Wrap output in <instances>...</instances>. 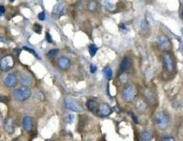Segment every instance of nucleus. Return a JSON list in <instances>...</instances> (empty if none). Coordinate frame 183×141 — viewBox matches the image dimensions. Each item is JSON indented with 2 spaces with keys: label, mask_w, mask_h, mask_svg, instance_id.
Masks as SVG:
<instances>
[{
  "label": "nucleus",
  "mask_w": 183,
  "mask_h": 141,
  "mask_svg": "<svg viewBox=\"0 0 183 141\" xmlns=\"http://www.w3.org/2000/svg\"><path fill=\"white\" fill-rule=\"evenodd\" d=\"M33 29L34 31L37 34H41L42 31V27L39 24H38L37 23L33 25Z\"/></svg>",
  "instance_id": "nucleus-19"
},
{
  "label": "nucleus",
  "mask_w": 183,
  "mask_h": 141,
  "mask_svg": "<svg viewBox=\"0 0 183 141\" xmlns=\"http://www.w3.org/2000/svg\"><path fill=\"white\" fill-rule=\"evenodd\" d=\"M112 113V109L106 103H102L100 105L98 110V114L101 117L108 116Z\"/></svg>",
  "instance_id": "nucleus-7"
},
{
  "label": "nucleus",
  "mask_w": 183,
  "mask_h": 141,
  "mask_svg": "<svg viewBox=\"0 0 183 141\" xmlns=\"http://www.w3.org/2000/svg\"><path fill=\"white\" fill-rule=\"evenodd\" d=\"M104 73L106 78L108 80H110L112 78V71L110 67H106L104 69Z\"/></svg>",
  "instance_id": "nucleus-17"
},
{
  "label": "nucleus",
  "mask_w": 183,
  "mask_h": 141,
  "mask_svg": "<svg viewBox=\"0 0 183 141\" xmlns=\"http://www.w3.org/2000/svg\"><path fill=\"white\" fill-rule=\"evenodd\" d=\"M157 42L158 47L161 49L163 50H169L170 49V42L165 36H161L158 37Z\"/></svg>",
  "instance_id": "nucleus-6"
},
{
  "label": "nucleus",
  "mask_w": 183,
  "mask_h": 141,
  "mask_svg": "<svg viewBox=\"0 0 183 141\" xmlns=\"http://www.w3.org/2000/svg\"><path fill=\"white\" fill-rule=\"evenodd\" d=\"M96 70H97V67H96L95 64H92L90 65V72L91 73H92V74L95 73Z\"/></svg>",
  "instance_id": "nucleus-22"
},
{
  "label": "nucleus",
  "mask_w": 183,
  "mask_h": 141,
  "mask_svg": "<svg viewBox=\"0 0 183 141\" xmlns=\"http://www.w3.org/2000/svg\"><path fill=\"white\" fill-rule=\"evenodd\" d=\"M4 84L8 88L15 87L17 84V78L16 75L13 73L8 75L4 80Z\"/></svg>",
  "instance_id": "nucleus-8"
},
{
  "label": "nucleus",
  "mask_w": 183,
  "mask_h": 141,
  "mask_svg": "<svg viewBox=\"0 0 183 141\" xmlns=\"http://www.w3.org/2000/svg\"><path fill=\"white\" fill-rule=\"evenodd\" d=\"M64 103L67 108L73 112H80L83 111V108L80 105L69 97L65 99Z\"/></svg>",
  "instance_id": "nucleus-5"
},
{
  "label": "nucleus",
  "mask_w": 183,
  "mask_h": 141,
  "mask_svg": "<svg viewBox=\"0 0 183 141\" xmlns=\"http://www.w3.org/2000/svg\"><path fill=\"white\" fill-rule=\"evenodd\" d=\"M4 128L9 134H13L15 132V123L12 118H9L6 119L4 122Z\"/></svg>",
  "instance_id": "nucleus-11"
},
{
  "label": "nucleus",
  "mask_w": 183,
  "mask_h": 141,
  "mask_svg": "<svg viewBox=\"0 0 183 141\" xmlns=\"http://www.w3.org/2000/svg\"><path fill=\"white\" fill-rule=\"evenodd\" d=\"M46 38L47 41L48 42V43H52V42H53L52 38H51V37L50 34L48 32L46 33Z\"/></svg>",
  "instance_id": "nucleus-27"
},
{
  "label": "nucleus",
  "mask_w": 183,
  "mask_h": 141,
  "mask_svg": "<svg viewBox=\"0 0 183 141\" xmlns=\"http://www.w3.org/2000/svg\"><path fill=\"white\" fill-rule=\"evenodd\" d=\"M71 65V61L65 56H62L58 59V65L62 70H67Z\"/></svg>",
  "instance_id": "nucleus-9"
},
{
  "label": "nucleus",
  "mask_w": 183,
  "mask_h": 141,
  "mask_svg": "<svg viewBox=\"0 0 183 141\" xmlns=\"http://www.w3.org/2000/svg\"><path fill=\"white\" fill-rule=\"evenodd\" d=\"M74 118H75L73 114H70L67 116V120H68L69 123V124H72L73 122Z\"/></svg>",
  "instance_id": "nucleus-26"
},
{
  "label": "nucleus",
  "mask_w": 183,
  "mask_h": 141,
  "mask_svg": "<svg viewBox=\"0 0 183 141\" xmlns=\"http://www.w3.org/2000/svg\"><path fill=\"white\" fill-rule=\"evenodd\" d=\"M23 49H24V50H26V51H27L29 52L30 53L33 54L35 57H37V58H39V56L37 55V53H36V52H35V51H34V50L33 49L29 48V47H26V46H24V47H23Z\"/></svg>",
  "instance_id": "nucleus-20"
},
{
  "label": "nucleus",
  "mask_w": 183,
  "mask_h": 141,
  "mask_svg": "<svg viewBox=\"0 0 183 141\" xmlns=\"http://www.w3.org/2000/svg\"><path fill=\"white\" fill-rule=\"evenodd\" d=\"M182 34H183V29L182 30Z\"/></svg>",
  "instance_id": "nucleus-32"
},
{
  "label": "nucleus",
  "mask_w": 183,
  "mask_h": 141,
  "mask_svg": "<svg viewBox=\"0 0 183 141\" xmlns=\"http://www.w3.org/2000/svg\"><path fill=\"white\" fill-rule=\"evenodd\" d=\"M9 102L8 98L5 96L0 95V102L7 103Z\"/></svg>",
  "instance_id": "nucleus-25"
},
{
  "label": "nucleus",
  "mask_w": 183,
  "mask_h": 141,
  "mask_svg": "<svg viewBox=\"0 0 183 141\" xmlns=\"http://www.w3.org/2000/svg\"><path fill=\"white\" fill-rule=\"evenodd\" d=\"M32 95V91L26 87H23L15 90L13 93L15 99L18 101H24L28 99Z\"/></svg>",
  "instance_id": "nucleus-2"
},
{
  "label": "nucleus",
  "mask_w": 183,
  "mask_h": 141,
  "mask_svg": "<svg viewBox=\"0 0 183 141\" xmlns=\"http://www.w3.org/2000/svg\"><path fill=\"white\" fill-rule=\"evenodd\" d=\"M182 16H183V11H182Z\"/></svg>",
  "instance_id": "nucleus-33"
},
{
  "label": "nucleus",
  "mask_w": 183,
  "mask_h": 141,
  "mask_svg": "<svg viewBox=\"0 0 183 141\" xmlns=\"http://www.w3.org/2000/svg\"><path fill=\"white\" fill-rule=\"evenodd\" d=\"M5 12V9L4 7V6H0V16H2L4 15V13Z\"/></svg>",
  "instance_id": "nucleus-29"
},
{
  "label": "nucleus",
  "mask_w": 183,
  "mask_h": 141,
  "mask_svg": "<svg viewBox=\"0 0 183 141\" xmlns=\"http://www.w3.org/2000/svg\"><path fill=\"white\" fill-rule=\"evenodd\" d=\"M154 122L158 128L164 130L169 126L170 118L166 112H158L154 117Z\"/></svg>",
  "instance_id": "nucleus-1"
},
{
  "label": "nucleus",
  "mask_w": 183,
  "mask_h": 141,
  "mask_svg": "<svg viewBox=\"0 0 183 141\" xmlns=\"http://www.w3.org/2000/svg\"><path fill=\"white\" fill-rule=\"evenodd\" d=\"M120 28H121V29H126V27L125 26V25H124V24H123V23H122L121 25H120Z\"/></svg>",
  "instance_id": "nucleus-30"
},
{
  "label": "nucleus",
  "mask_w": 183,
  "mask_h": 141,
  "mask_svg": "<svg viewBox=\"0 0 183 141\" xmlns=\"http://www.w3.org/2000/svg\"><path fill=\"white\" fill-rule=\"evenodd\" d=\"M163 62L167 71L169 73H171L174 70V63L170 56L168 54H165L163 56Z\"/></svg>",
  "instance_id": "nucleus-10"
},
{
  "label": "nucleus",
  "mask_w": 183,
  "mask_h": 141,
  "mask_svg": "<svg viewBox=\"0 0 183 141\" xmlns=\"http://www.w3.org/2000/svg\"><path fill=\"white\" fill-rule=\"evenodd\" d=\"M140 138L142 141H152L153 136L150 132L145 130L142 133Z\"/></svg>",
  "instance_id": "nucleus-15"
},
{
  "label": "nucleus",
  "mask_w": 183,
  "mask_h": 141,
  "mask_svg": "<svg viewBox=\"0 0 183 141\" xmlns=\"http://www.w3.org/2000/svg\"><path fill=\"white\" fill-rule=\"evenodd\" d=\"M132 65V61L129 57H125L122 61L120 65V71L121 73H123L128 70Z\"/></svg>",
  "instance_id": "nucleus-12"
},
{
  "label": "nucleus",
  "mask_w": 183,
  "mask_h": 141,
  "mask_svg": "<svg viewBox=\"0 0 183 141\" xmlns=\"http://www.w3.org/2000/svg\"><path fill=\"white\" fill-rule=\"evenodd\" d=\"M45 18H46V15H45V13L44 12L40 13L38 15V18L40 21H44L45 19Z\"/></svg>",
  "instance_id": "nucleus-24"
},
{
  "label": "nucleus",
  "mask_w": 183,
  "mask_h": 141,
  "mask_svg": "<svg viewBox=\"0 0 183 141\" xmlns=\"http://www.w3.org/2000/svg\"><path fill=\"white\" fill-rule=\"evenodd\" d=\"M121 82H123V83H125L126 82V81H127V77H126V75H124V74H122L121 76Z\"/></svg>",
  "instance_id": "nucleus-28"
},
{
  "label": "nucleus",
  "mask_w": 183,
  "mask_h": 141,
  "mask_svg": "<svg viewBox=\"0 0 183 141\" xmlns=\"http://www.w3.org/2000/svg\"><path fill=\"white\" fill-rule=\"evenodd\" d=\"M136 89L132 85L126 86L122 92V97L124 100L127 102H132L136 96Z\"/></svg>",
  "instance_id": "nucleus-4"
},
{
  "label": "nucleus",
  "mask_w": 183,
  "mask_h": 141,
  "mask_svg": "<svg viewBox=\"0 0 183 141\" xmlns=\"http://www.w3.org/2000/svg\"><path fill=\"white\" fill-rule=\"evenodd\" d=\"M15 61L12 56L7 55L1 58L0 61V69L2 71L7 72L13 69Z\"/></svg>",
  "instance_id": "nucleus-3"
},
{
  "label": "nucleus",
  "mask_w": 183,
  "mask_h": 141,
  "mask_svg": "<svg viewBox=\"0 0 183 141\" xmlns=\"http://www.w3.org/2000/svg\"><path fill=\"white\" fill-rule=\"evenodd\" d=\"M58 53V49H53L51 50L48 53V56L49 57H54L56 56Z\"/></svg>",
  "instance_id": "nucleus-21"
},
{
  "label": "nucleus",
  "mask_w": 183,
  "mask_h": 141,
  "mask_svg": "<svg viewBox=\"0 0 183 141\" xmlns=\"http://www.w3.org/2000/svg\"><path fill=\"white\" fill-rule=\"evenodd\" d=\"M88 49H89V53L91 57H94L96 55V54L97 53L98 49L97 47L94 44L90 45L88 47Z\"/></svg>",
  "instance_id": "nucleus-18"
},
{
  "label": "nucleus",
  "mask_w": 183,
  "mask_h": 141,
  "mask_svg": "<svg viewBox=\"0 0 183 141\" xmlns=\"http://www.w3.org/2000/svg\"><path fill=\"white\" fill-rule=\"evenodd\" d=\"M161 141H176L175 138L171 136H165L163 137Z\"/></svg>",
  "instance_id": "nucleus-23"
},
{
  "label": "nucleus",
  "mask_w": 183,
  "mask_h": 141,
  "mask_svg": "<svg viewBox=\"0 0 183 141\" xmlns=\"http://www.w3.org/2000/svg\"><path fill=\"white\" fill-rule=\"evenodd\" d=\"M87 106L91 112H94L96 109V103L93 100H88L87 102Z\"/></svg>",
  "instance_id": "nucleus-16"
},
{
  "label": "nucleus",
  "mask_w": 183,
  "mask_h": 141,
  "mask_svg": "<svg viewBox=\"0 0 183 141\" xmlns=\"http://www.w3.org/2000/svg\"><path fill=\"white\" fill-rule=\"evenodd\" d=\"M21 82L23 85L25 86H29L31 84L32 80L31 78L29 75H23L21 78Z\"/></svg>",
  "instance_id": "nucleus-14"
},
{
  "label": "nucleus",
  "mask_w": 183,
  "mask_h": 141,
  "mask_svg": "<svg viewBox=\"0 0 183 141\" xmlns=\"http://www.w3.org/2000/svg\"><path fill=\"white\" fill-rule=\"evenodd\" d=\"M23 127L27 132L32 130L33 128V121L30 116H26L24 118L23 120Z\"/></svg>",
  "instance_id": "nucleus-13"
},
{
  "label": "nucleus",
  "mask_w": 183,
  "mask_h": 141,
  "mask_svg": "<svg viewBox=\"0 0 183 141\" xmlns=\"http://www.w3.org/2000/svg\"><path fill=\"white\" fill-rule=\"evenodd\" d=\"M1 119H2V116H1V113H0V121L1 120Z\"/></svg>",
  "instance_id": "nucleus-31"
}]
</instances>
